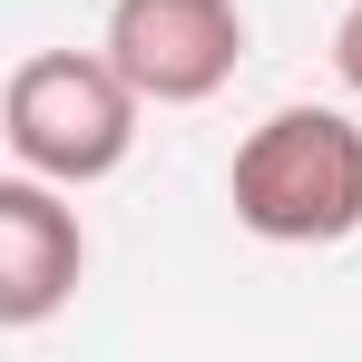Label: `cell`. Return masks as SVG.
<instances>
[{"label":"cell","mask_w":362,"mask_h":362,"mask_svg":"<svg viewBox=\"0 0 362 362\" xmlns=\"http://www.w3.org/2000/svg\"><path fill=\"white\" fill-rule=\"evenodd\" d=\"M226 196H235V226L264 245L362 235V127L343 108H274L264 127H245Z\"/></svg>","instance_id":"obj_1"},{"label":"cell","mask_w":362,"mask_h":362,"mask_svg":"<svg viewBox=\"0 0 362 362\" xmlns=\"http://www.w3.org/2000/svg\"><path fill=\"white\" fill-rule=\"evenodd\" d=\"M137 78H127L108 49H30L0 88V137L30 177L59 186H98L127 167L137 147Z\"/></svg>","instance_id":"obj_2"},{"label":"cell","mask_w":362,"mask_h":362,"mask_svg":"<svg viewBox=\"0 0 362 362\" xmlns=\"http://www.w3.org/2000/svg\"><path fill=\"white\" fill-rule=\"evenodd\" d=\"M108 59L137 78L147 108H196L245 69V10L235 0H118Z\"/></svg>","instance_id":"obj_3"},{"label":"cell","mask_w":362,"mask_h":362,"mask_svg":"<svg viewBox=\"0 0 362 362\" xmlns=\"http://www.w3.org/2000/svg\"><path fill=\"white\" fill-rule=\"evenodd\" d=\"M88 274L78 206H59V177H0V333L49 323Z\"/></svg>","instance_id":"obj_4"},{"label":"cell","mask_w":362,"mask_h":362,"mask_svg":"<svg viewBox=\"0 0 362 362\" xmlns=\"http://www.w3.org/2000/svg\"><path fill=\"white\" fill-rule=\"evenodd\" d=\"M333 69H343V88L362 98V0L343 10V20H333Z\"/></svg>","instance_id":"obj_5"}]
</instances>
